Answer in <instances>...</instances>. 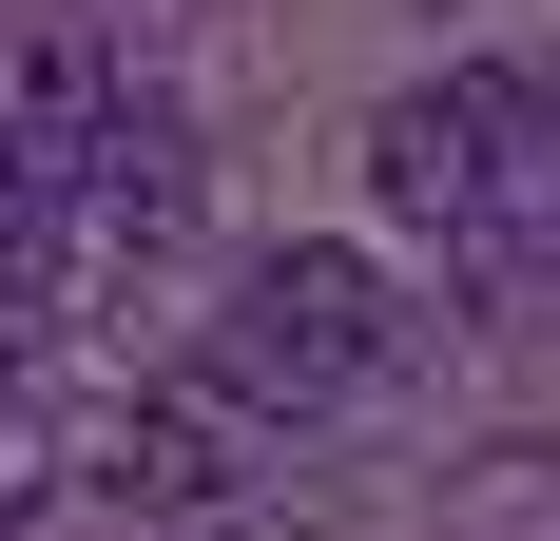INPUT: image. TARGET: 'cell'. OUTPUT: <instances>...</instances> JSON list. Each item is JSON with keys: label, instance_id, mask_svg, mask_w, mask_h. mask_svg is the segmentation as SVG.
Instances as JSON below:
<instances>
[{"label": "cell", "instance_id": "5b68a950", "mask_svg": "<svg viewBox=\"0 0 560 541\" xmlns=\"http://www.w3.org/2000/svg\"><path fill=\"white\" fill-rule=\"evenodd\" d=\"M78 214H97V232H174V214H194V136H174L155 97H116V136L78 156Z\"/></svg>", "mask_w": 560, "mask_h": 541}, {"label": "cell", "instance_id": "3957f363", "mask_svg": "<svg viewBox=\"0 0 560 541\" xmlns=\"http://www.w3.org/2000/svg\"><path fill=\"white\" fill-rule=\"evenodd\" d=\"M252 464H290V426L213 368V348H194V368H155V387L97 426V484H116V503H155V522H213Z\"/></svg>", "mask_w": 560, "mask_h": 541}, {"label": "cell", "instance_id": "7a4b0ae2", "mask_svg": "<svg viewBox=\"0 0 560 541\" xmlns=\"http://www.w3.org/2000/svg\"><path fill=\"white\" fill-rule=\"evenodd\" d=\"M213 368L252 387L271 426H310V406H348V387H387V368H406V290H387L368 252H329V232H290V252L232 270Z\"/></svg>", "mask_w": 560, "mask_h": 541}, {"label": "cell", "instance_id": "6da1fadb", "mask_svg": "<svg viewBox=\"0 0 560 541\" xmlns=\"http://www.w3.org/2000/svg\"><path fill=\"white\" fill-rule=\"evenodd\" d=\"M541 156H560V58H464V78H406L368 116V194L406 232H445V252H503Z\"/></svg>", "mask_w": 560, "mask_h": 541}, {"label": "cell", "instance_id": "277c9868", "mask_svg": "<svg viewBox=\"0 0 560 541\" xmlns=\"http://www.w3.org/2000/svg\"><path fill=\"white\" fill-rule=\"evenodd\" d=\"M116 136V58L78 39V20H20L0 39V156H20V194H58L78 214V156Z\"/></svg>", "mask_w": 560, "mask_h": 541}]
</instances>
